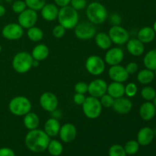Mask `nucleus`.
<instances>
[{"instance_id": "obj_1", "label": "nucleus", "mask_w": 156, "mask_h": 156, "mask_svg": "<svg viewBox=\"0 0 156 156\" xmlns=\"http://www.w3.org/2000/svg\"><path fill=\"white\" fill-rule=\"evenodd\" d=\"M50 141V136L44 130L39 129L29 130L24 139L26 147L35 153H41L47 150Z\"/></svg>"}, {"instance_id": "obj_2", "label": "nucleus", "mask_w": 156, "mask_h": 156, "mask_svg": "<svg viewBox=\"0 0 156 156\" xmlns=\"http://www.w3.org/2000/svg\"><path fill=\"white\" fill-rule=\"evenodd\" d=\"M86 16L93 24L99 25L108 19V14L106 7L98 2H93L86 7Z\"/></svg>"}, {"instance_id": "obj_3", "label": "nucleus", "mask_w": 156, "mask_h": 156, "mask_svg": "<svg viewBox=\"0 0 156 156\" xmlns=\"http://www.w3.org/2000/svg\"><path fill=\"white\" fill-rule=\"evenodd\" d=\"M57 19L59 24L63 26L66 30H71L74 28L79 23V13L78 11L69 5L59 9Z\"/></svg>"}, {"instance_id": "obj_4", "label": "nucleus", "mask_w": 156, "mask_h": 156, "mask_svg": "<svg viewBox=\"0 0 156 156\" xmlns=\"http://www.w3.org/2000/svg\"><path fill=\"white\" fill-rule=\"evenodd\" d=\"M33 57L27 51L17 53L12 59V67L17 73H27L33 67Z\"/></svg>"}, {"instance_id": "obj_5", "label": "nucleus", "mask_w": 156, "mask_h": 156, "mask_svg": "<svg viewBox=\"0 0 156 156\" xmlns=\"http://www.w3.org/2000/svg\"><path fill=\"white\" fill-rule=\"evenodd\" d=\"M32 105L30 100L25 96L19 95L13 98L9 101V111L18 117H23L31 111Z\"/></svg>"}, {"instance_id": "obj_6", "label": "nucleus", "mask_w": 156, "mask_h": 156, "mask_svg": "<svg viewBox=\"0 0 156 156\" xmlns=\"http://www.w3.org/2000/svg\"><path fill=\"white\" fill-rule=\"evenodd\" d=\"M82 111L85 117L91 120L97 119L101 114L102 106L97 98L89 96L85 98L82 104Z\"/></svg>"}, {"instance_id": "obj_7", "label": "nucleus", "mask_w": 156, "mask_h": 156, "mask_svg": "<svg viewBox=\"0 0 156 156\" xmlns=\"http://www.w3.org/2000/svg\"><path fill=\"white\" fill-rule=\"evenodd\" d=\"M74 33L78 39L86 41L95 36L96 28L94 24L90 21H82L78 23L77 25L74 27Z\"/></svg>"}, {"instance_id": "obj_8", "label": "nucleus", "mask_w": 156, "mask_h": 156, "mask_svg": "<svg viewBox=\"0 0 156 156\" xmlns=\"http://www.w3.org/2000/svg\"><path fill=\"white\" fill-rule=\"evenodd\" d=\"M105 62L101 57L92 55L87 58L85 61V69L92 76H100L105 70Z\"/></svg>"}, {"instance_id": "obj_9", "label": "nucleus", "mask_w": 156, "mask_h": 156, "mask_svg": "<svg viewBox=\"0 0 156 156\" xmlns=\"http://www.w3.org/2000/svg\"><path fill=\"white\" fill-rule=\"evenodd\" d=\"M108 35L111 41L117 45H123L129 39V32L120 25H114L110 28Z\"/></svg>"}, {"instance_id": "obj_10", "label": "nucleus", "mask_w": 156, "mask_h": 156, "mask_svg": "<svg viewBox=\"0 0 156 156\" xmlns=\"http://www.w3.org/2000/svg\"><path fill=\"white\" fill-rule=\"evenodd\" d=\"M2 34L3 37L9 41H17L22 37L24 28L18 23H10L3 27Z\"/></svg>"}, {"instance_id": "obj_11", "label": "nucleus", "mask_w": 156, "mask_h": 156, "mask_svg": "<svg viewBox=\"0 0 156 156\" xmlns=\"http://www.w3.org/2000/svg\"><path fill=\"white\" fill-rule=\"evenodd\" d=\"M37 13L36 11L26 9L18 15V22L23 28L28 29L34 27L37 21Z\"/></svg>"}, {"instance_id": "obj_12", "label": "nucleus", "mask_w": 156, "mask_h": 156, "mask_svg": "<svg viewBox=\"0 0 156 156\" xmlns=\"http://www.w3.org/2000/svg\"><path fill=\"white\" fill-rule=\"evenodd\" d=\"M39 103L41 108L47 112H53L58 108L59 101L57 97L52 92H44L39 98Z\"/></svg>"}, {"instance_id": "obj_13", "label": "nucleus", "mask_w": 156, "mask_h": 156, "mask_svg": "<svg viewBox=\"0 0 156 156\" xmlns=\"http://www.w3.org/2000/svg\"><path fill=\"white\" fill-rule=\"evenodd\" d=\"M108 83L101 79H96L88 84V92L90 96L100 98L102 95L107 93Z\"/></svg>"}, {"instance_id": "obj_14", "label": "nucleus", "mask_w": 156, "mask_h": 156, "mask_svg": "<svg viewBox=\"0 0 156 156\" xmlns=\"http://www.w3.org/2000/svg\"><path fill=\"white\" fill-rule=\"evenodd\" d=\"M124 58V53L120 47H113L109 48L105 55V63L109 66L119 65L121 63Z\"/></svg>"}, {"instance_id": "obj_15", "label": "nucleus", "mask_w": 156, "mask_h": 156, "mask_svg": "<svg viewBox=\"0 0 156 156\" xmlns=\"http://www.w3.org/2000/svg\"><path fill=\"white\" fill-rule=\"evenodd\" d=\"M108 76L113 82L123 83L128 80L129 75L126 72L125 67L119 64V65L111 66L110 67L108 70Z\"/></svg>"}, {"instance_id": "obj_16", "label": "nucleus", "mask_w": 156, "mask_h": 156, "mask_svg": "<svg viewBox=\"0 0 156 156\" xmlns=\"http://www.w3.org/2000/svg\"><path fill=\"white\" fill-rule=\"evenodd\" d=\"M60 140L66 143L74 141L77 136V129L73 123H67L61 126L59 132Z\"/></svg>"}, {"instance_id": "obj_17", "label": "nucleus", "mask_w": 156, "mask_h": 156, "mask_svg": "<svg viewBox=\"0 0 156 156\" xmlns=\"http://www.w3.org/2000/svg\"><path fill=\"white\" fill-rule=\"evenodd\" d=\"M113 110L119 114H126L131 111L133 103L129 98L124 97L114 99V103L112 107Z\"/></svg>"}, {"instance_id": "obj_18", "label": "nucleus", "mask_w": 156, "mask_h": 156, "mask_svg": "<svg viewBox=\"0 0 156 156\" xmlns=\"http://www.w3.org/2000/svg\"><path fill=\"white\" fill-rule=\"evenodd\" d=\"M155 136V133L154 130L150 127H143L140 129V131L137 133V140L139 144L141 146H148L150 144L153 140Z\"/></svg>"}, {"instance_id": "obj_19", "label": "nucleus", "mask_w": 156, "mask_h": 156, "mask_svg": "<svg viewBox=\"0 0 156 156\" xmlns=\"http://www.w3.org/2000/svg\"><path fill=\"white\" fill-rule=\"evenodd\" d=\"M126 49L127 51L131 55L134 56H140L144 53L145 46L138 38H132L129 39L126 43Z\"/></svg>"}, {"instance_id": "obj_20", "label": "nucleus", "mask_w": 156, "mask_h": 156, "mask_svg": "<svg viewBox=\"0 0 156 156\" xmlns=\"http://www.w3.org/2000/svg\"><path fill=\"white\" fill-rule=\"evenodd\" d=\"M41 11L42 18L47 21H53L56 20L59 14V9L57 5L53 3H46Z\"/></svg>"}, {"instance_id": "obj_21", "label": "nucleus", "mask_w": 156, "mask_h": 156, "mask_svg": "<svg viewBox=\"0 0 156 156\" xmlns=\"http://www.w3.org/2000/svg\"><path fill=\"white\" fill-rule=\"evenodd\" d=\"M156 108L153 103L150 101H146L140 106L139 110V114L140 117L145 121L151 120L155 115Z\"/></svg>"}, {"instance_id": "obj_22", "label": "nucleus", "mask_w": 156, "mask_h": 156, "mask_svg": "<svg viewBox=\"0 0 156 156\" xmlns=\"http://www.w3.org/2000/svg\"><path fill=\"white\" fill-rule=\"evenodd\" d=\"M61 125L59 120L54 117L48 119L44 123V132L50 137L56 136L59 134Z\"/></svg>"}, {"instance_id": "obj_23", "label": "nucleus", "mask_w": 156, "mask_h": 156, "mask_svg": "<svg viewBox=\"0 0 156 156\" xmlns=\"http://www.w3.org/2000/svg\"><path fill=\"white\" fill-rule=\"evenodd\" d=\"M30 54L34 59H36V60L41 62V61L45 60L48 57L49 54H50V50L47 45L41 44L34 47Z\"/></svg>"}, {"instance_id": "obj_24", "label": "nucleus", "mask_w": 156, "mask_h": 156, "mask_svg": "<svg viewBox=\"0 0 156 156\" xmlns=\"http://www.w3.org/2000/svg\"><path fill=\"white\" fill-rule=\"evenodd\" d=\"M107 93L114 99L123 97L125 94V86L121 82H113L108 85Z\"/></svg>"}, {"instance_id": "obj_25", "label": "nucleus", "mask_w": 156, "mask_h": 156, "mask_svg": "<svg viewBox=\"0 0 156 156\" xmlns=\"http://www.w3.org/2000/svg\"><path fill=\"white\" fill-rule=\"evenodd\" d=\"M23 123L28 130L37 129L40 125V118L37 114L34 112H29L24 116Z\"/></svg>"}, {"instance_id": "obj_26", "label": "nucleus", "mask_w": 156, "mask_h": 156, "mask_svg": "<svg viewBox=\"0 0 156 156\" xmlns=\"http://www.w3.org/2000/svg\"><path fill=\"white\" fill-rule=\"evenodd\" d=\"M94 41H95L96 45L99 48L104 50L111 48V44H112V41L110 38L109 35L105 32H99V33L96 34L94 36Z\"/></svg>"}, {"instance_id": "obj_27", "label": "nucleus", "mask_w": 156, "mask_h": 156, "mask_svg": "<svg viewBox=\"0 0 156 156\" xmlns=\"http://www.w3.org/2000/svg\"><path fill=\"white\" fill-rule=\"evenodd\" d=\"M155 32L151 27H144L140 29L137 34V38L143 44L151 43L155 37Z\"/></svg>"}, {"instance_id": "obj_28", "label": "nucleus", "mask_w": 156, "mask_h": 156, "mask_svg": "<svg viewBox=\"0 0 156 156\" xmlns=\"http://www.w3.org/2000/svg\"><path fill=\"white\" fill-rule=\"evenodd\" d=\"M155 78L154 72L152 70L145 69L140 71L137 74V80L143 85H148L153 81Z\"/></svg>"}, {"instance_id": "obj_29", "label": "nucleus", "mask_w": 156, "mask_h": 156, "mask_svg": "<svg viewBox=\"0 0 156 156\" xmlns=\"http://www.w3.org/2000/svg\"><path fill=\"white\" fill-rule=\"evenodd\" d=\"M143 64L146 69L154 71L156 69V49L150 50L145 55Z\"/></svg>"}, {"instance_id": "obj_30", "label": "nucleus", "mask_w": 156, "mask_h": 156, "mask_svg": "<svg viewBox=\"0 0 156 156\" xmlns=\"http://www.w3.org/2000/svg\"><path fill=\"white\" fill-rule=\"evenodd\" d=\"M47 149L50 155L59 156L62 154L63 147L60 142L56 140H53L50 141Z\"/></svg>"}, {"instance_id": "obj_31", "label": "nucleus", "mask_w": 156, "mask_h": 156, "mask_svg": "<svg viewBox=\"0 0 156 156\" xmlns=\"http://www.w3.org/2000/svg\"><path fill=\"white\" fill-rule=\"evenodd\" d=\"M27 36L30 41L33 42H39L44 37V32L40 27L34 26L27 29Z\"/></svg>"}, {"instance_id": "obj_32", "label": "nucleus", "mask_w": 156, "mask_h": 156, "mask_svg": "<svg viewBox=\"0 0 156 156\" xmlns=\"http://www.w3.org/2000/svg\"><path fill=\"white\" fill-rule=\"evenodd\" d=\"M140 146L138 142L136 140H129L125 144L124 150L126 152V155H135L140 149Z\"/></svg>"}, {"instance_id": "obj_33", "label": "nucleus", "mask_w": 156, "mask_h": 156, "mask_svg": "<svg viewBox=\"0 0 156 156\" xmlns=\"http://www.w3.org/2000/svg\"><path fill=\"white\" fill-rule=\"evenodd\" d=\"M24 1L25 2L27 9H32L36 12L41 11L46 4V0H24Z\"/></svg>"}, {"instance_id": "obj_34", "label": "nucleus", "mask_w": 156, "mask_h": 156, "mask_svg": "<svg viewBox=\"0 0 156 156\" xmlns=\"http://www.w3.org/2000/svg\"><path fill=\"white\" fill-rule=\"evenodd\" d=\"M141 95L144 100L147 101H153L156 96V91L154 88L151 86H146L142 89Z\"/></svg>"}, {"instance_id": "obj_35", "label": "nucleus", "mask_w": 156, "mask_h": 156, "mask_svg": "<svg viewBox=\"0 0 156 156\" xmlns=\"http://www.w3.org/2000/svg\"><path fill=\"white\" fill-rule=\"evenodd\" d=\"M109 156H126L124 148L119 144H114L110 147L108 150Z\"/></svg>"}, {"instance_id": "obj_36", "label": "nucleus", "mask_w": 156, "mask_h": 156, "mask_svg": "<svg viewBox=\"0 0 156 156\" xmlns=\"http://www.w3.org/2000/svg\"><path fill=\"white\" fill-rule=\"evenodd\" d=\"M100 102L102 107L106 108H112L113 105L114 103V98L111 97L110 94H105L100 98Z\"/></svg>"}, {"instance_id": "obj_37", "label": "nucleus", "mask_w": 156, "mask_h": 156, "mask_svg": "<svg viewBox=\"0 0 156 156\" xmlns=\"http://www.w3.org/2000/svg\"><path fill=\"white\" fill-rule=\"evenodd\" d=\"M12 9L15 13L19 15L20 13H21L23 11L27 9V5L25 4V2L23 1V0H16L12 4Z\"/></svg>"}, {"instance_id": "obj_38", "label": "nucleus", "mask_w": 156, "mask_h": 156, "mask_svg": "<svg viewBox=\"0 0 156 156\" xmlns=\"http://www.w3.org/2000/svg\"><path fill=\"white\" fill-rule=\"evenodd\" d=\"M137 86L135 83H128L125 86V94L129 98L134 97L137 93Z\"/></svg>"}, {"instance_id": "obj_39", "label": "nucleus", "mask_w": 156, "mask_h": 156, "mask_svg": "<svg viewBox=\"0 0 156 156\" xmlns=\"http://www.w3.org/2000/svg\"><path fill=\"white\" fill-rule=\"evenodd\" d=\"M69 5L76 11H80L87 7V0H71Z\"/></svg>"}, {"instance_id": "obj_40", "label": "nucleus", "mask_w": 156, "mask_h": 156, "mask_svg": "<svg viewBox=\"0 0 156 156\" xmlns=\"http://www.w3.org/2000/svg\"><path fill=\"white\" fill-rule=\"evenodd\" d=\"M52 34H53L54 37L62 38L66 34V28L63 26L59 24L58 25H56L53 27V30H52Z\"/></svg>"}, {"instance_id": "obj_41", "label": "nucleus", "mask_w": 156, "mask_h": 156, "mask_svg": "<svg viewBox=\"0 0 156 156\" xmlns=\"http://www.w3.org/2000/svg\"><path fill=\"white\" fill-rule=\"evenodd\" d=\"M88 85L85 82H79L75 85L74 90L76 93H79V94H84L88 92Z\"/></svg>"}, {"instance_id": "obj_42", "label": "nucleus", "mask_w": 156, "mask_h": 156, "mask_svg": "<svg viewBox=\"0 0 156 156\" xmlns=\"http://www.w3.org/2000/svg\"><path fill=\"white\" fill-rule=\"evenodd\" d=\"M126 69V72L128 73V74L131 75V74H135L139 69V66H138V64L135 62H130L125 67Z\"/></svg>"}, {"instance_id": "obj_43", "label": "nucleus", "mask_w": 156, "mask_h": 156, "mask_svg": "<svg viewBox=\"0 0 156 156\" xmlns=\"http://www.w3.org/2000/svg\"><path fill=\"white\" fill-rule=\"evenodd\" d=\"M110 22L111 24H112L113 26L114 25H120V23H121V17L119 14L117 13H113L112 15L110 16L109 18Z\"/></svg>"}, {"instance_id": "obj_44", "label": "nucleus", "mask_w": 156, "mask_h": 156, "mask_svg": "<svg viewBox=\"0 0 156 156\" xmlns=\"http://www.w3.org/2000/svg\"><path fill=\"white\" fill-rule=\"evenodd\" d=\"M86 97L84 94H79V93H76L73 96V101L76 105H82L84 101H85Z\"/></svg>"}, {"instance_id": "obj_45", "label": "nucleus", "mask_w": 156, "mask_h": 156, "mask_svg": "<svg viewBox=\"0 0 156 156\" xmlns=\"http://www.w3.org/2000/svg\"><path fill=\"white\" fill-rule=\"evenodd\" d=\"M0 156H15V153L10 148L3 147L0 149Z\"/></svg>"}, {"instance_id": "obj_46", "label": "nucleus", "mask_w": 156, "mask_h": 156, "mask_svg": "<svg viewBox=\"0 0 156 156\" xmlns=\"http://www.w3.org/2000/svg\"><path fill=\"white\" fill-rule=\"evenodd\" d=\"M70 2L71 0H54L55 4L60 8L69 5L70 4Z\"/></svg>"}, {"instance_id": "obj_47", "label": "nucleus", "mask_w": 156, "mask_h": 156, "mask_svg": "<svg viewBox=\"0 0 156 156\" xmlns=\"http://www.w3.org/2000/svg\"><path fill=\"white\" fill-rule=\"evenodd\" d=\"M6 10H5V8L2 5L0 4V18L3 17L5 14Z\"/></svg>"}, {"instance_id": "obj_48", "label": "nucleus", "mask_w": 156, "mask_h": 156, "mask_svg": "<svg viewBox=\"0 0 156 156\" xmlns=\"http://www.w3.org/2000/svg\"><path fill=\"white\" fill-rule=\"evenodd\" d=\"M40 62L39 61L36 60V59H34L33 60V67H37L39 66Z\"/></svg>"}, {"instance_id": "obj_49", "label": "nucleus", "mask_w": 156, "mask_h": 156, "mask_svg": "<svg viewBox=\"0 0 156 156\" xmlns=\"http://www.w3.org/2000/svg\"><path fill=\"white\" fill-rule=\"evenodd\" d=\"M152 28L154 29V30H155V34H156V21H155V23H154V25H153V27Z\"/></svg>"}, {"instance_id": "obj_50", "label": "nucleus", "mask_w": 156, "mask_h": 156, "mask_svg": "<svg viewBox=\"0 0 156 156\" xmlns=\"http://www.w3.org/2000/svg\"><path fill=\"white\" fill-rule=\"evenodd\" d=\"M153 104H154V105H155V108H156V96H155V98L153 99Z\"/></svg>"}, {"instance_id": "obj_51", "label": "nucleus", "mask_w": 156, "mask_h": 156, "mask_svg": "<svg viewBox=\"0 0 156 156\" xmlns=\"http://www.w3.org/2000/svg\"><path fill=\"white\" fill-rule=\"evenodd\" d=\"M154 75H155V76H156V69H155V70H154Z\"/></svg>"}, {"instance_id": "obj_52", "label": "nucleus", "mask_w": 156, "mask_h": 156, "mask_svg": "<svg viewBox=\"0 0 156 156\" xmlns=\"http://www.w3.org/2000/svg\"><path fill=\"white\" fill-rule=\"evenodd\" d=\"M1 51H2V46L1 44H0V53H1Z\"/></svg>"}, {"instance_id": "obj_53", "label": "nucleus", "mask_w": 156, "mask_h": 156, "mask_svg": "<svg viewBox=\"0 0 156 156\" xmlns=\"http://www.w3.org/2000/svg\"><path fill=\"white\" fill-rule=\"evenodd\" d=\"M0 2H1V0H0Z\"/></svg>"}, {"instance_id": "obj_54", "label": "nucleus", "mask_w": 156, "mask_h": 156, "mask_svg": "<svg viewBox=\"0 0 156 156\" xmlns=\"http://www.w3.org/2000/svg\"><path fill=\"white\" fill-rule=\"evenodd\" d=\"M155 8H156V5H155Z\"/></svg>"}, {"instance_id": "obj_55", "label": "nucleus", "mask_w": 156, "mask_h": 156, "mask_svg": "<svg viewBox=\"0 0 156 156\" xmlns=\"http://www.w3.org/2000/svg\"><path fill=\"white\" fill-rule=\"evenodd\" d=\"M129 156H131V155H129Z\"/></svg>"}]
</instances>
